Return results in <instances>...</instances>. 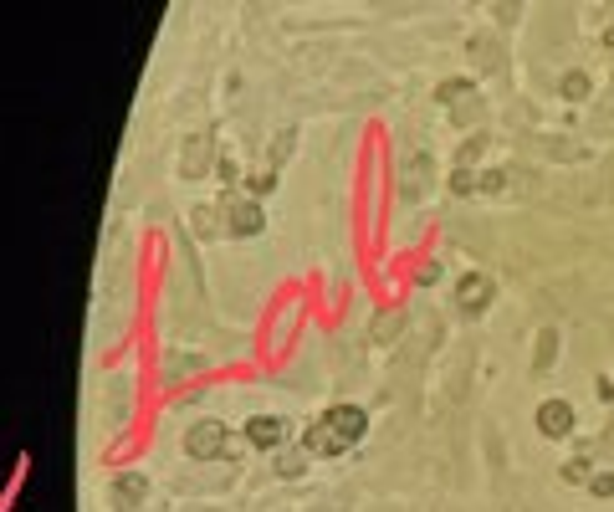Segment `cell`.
<instances>
[{
    "label": "cell",
    "instance_id": "1",
    "mask_svg": "<svg viewBox=\"0 0 614 512\" xmlns=\"http://www.w3.org/2000/svg\"><path fill=\"white\" fill-rule=\"evenodd\" d=\"M369 431V410L364 405H328L318 420H307L302 431V451L307 456H343L354 451Z\"/></svg>",
    "mask_w": 614,
    "mask_h": 512
},
{
    "label": "cell",
    "instance_id": "2",
    "mask_svg": "<svg viewBox=\"0 0 614 512\" xmlns=\"http://www.w3.org/2000/svg\"><path fill=\"white\" fill-rule=\"evenodd\" d=\"M241 431H231L226 420H200V425H190L185 431V456L190 461H231L236 451H241Z\"/></svg>",
    "mask_w": 614,
    "mask_h": 512
},
{
    "label": "cell",
    "instance_id": "3",
    "mask_svg": "<svg viewBox=\"0 0 614 512\" xmlns=\"http://www.w3.org/2000/svg\"><path fill=\"white\" fill-rule=\"evenodd\" d=\"M241 436H246V446H256V451H282V446L292 441V420H287V415H251Z\"/></svg>",
    "mask_w": 614,
    "mask_h": 512
},
{
    "label": "cell",
    "instance_id": "4",
    "mask_svg": "<svg viewBox=\"0 0 614 512\" xmlns=\"http://www.w3.org/2000/svg\"><path fill=\"white\" fill-rule=\"evenodd\" d=\"M492 277L487 272H466L461 282H456V308H466V313H481V308H487L492 303Z\"/></svg>",
    "mask_w": 614,
    "mask_h": 512
},
{
    "label": "cell",
    "instance_id": "5",
    "mask_svg": "<svg viewBox=\"0 0 614 512\" xmlns=\"http://www.w3.org/2000/svg\"><path fill=\"white\" fill-rule=\"evenodd\" d=\"M221 221L231 236H256L261 231V205L256 200H226L221 205Z\"/></svg>",
    "mask_w": 614,
    "mask_h": 512
},
{
    "label": "cell",
    "instance_id": "6",
    "mask_svg": "<svg viewBox=\"0 0 614 512\" xmlns=\"http://www.w3.org/2000/svg\"><path fill=\"white\" fill-rule=\"evenodd\" d=\"M538 431L548 441H563L568 431H574V405H568V400H543L538 405Z\"/></svg>",
    "mask_w": 614,
    "mask_h": 512
},
{
    "label": "cell",
    "instance_id": "7",
    "mask_svg": "<svg viewBox=\"0 0 614 512\" xmlns=\"http://www.w3.org/2000/svg\"><path fill=\"white\" fill-rule=\"evenodd\" d=\"M144 497H149V477H144V472H128V477H118V482L108 487V502H113V512H134Z\"/></svg>",
    "mask_w": 614,
    "mask_h": 512
},
{
    "label": "cell",
    "instance_id": "8",
    "mask_svg": "<svg viewBox=\"0 0 614 512\" xmlns=\"http://www.w3.org/2000/svg\"><path fill=\"white\" fill-rule=\"evenodd\" d=\"M430 169H435V164H430V154H410V159H405V169H400V195H405V200H415V195L425 190Z\"/></svg>",
    "mask_w": 614,
    "mask_h": 512
},
{
    "label": "cell",
    "instance_id": "9",
    "mask_svg": "<svg viewBox=\"0 0 614 512\" xmlns=\"http://www.w3.org/2000/svg\"><path fill=\"white\" fill-rule=\"evenodd\" d=\"M589 88H594V82H589L584 72H568V77L558 82V93H563L568 103H584V98H589Z\"/></svg>",
    "mask_w": 614,
    "mask_h": 512
},
{
    "label": "cell",
    "instance_id": "10",
    "mask_svg": "<svg viewBox=\"0 0 614 512\" xmlns=\"http://www.w3.org/2000/svg\"><path fill=\"white\" fill-rule=\"evenodd\" d=\"M558 477H563L568 487H584V482H589V461H584V456H574V461H563V466H558Z\"/></svg>",
    "mask_w": 614,
    "mask_h": 512
},
{
    "label": "cell",
    "instance_id": "11",
    "mask_svg": "<svg viewBox=\"0 0 614 512\" xmlns=\"http://www.w3.org/2000/svg\"><path fill=\"white\" fill-rule=\"evenodd\" d=\"M302 466H307V451H287L277 456V477H302Z\"/></svg>",
    "mask_w": 614,
    "mask_h": 512
},
{
    "label": "cell",
    "instance_id": "12",
    "mask_svg": "<svg viewBox=\"0 0 614 512\" xmlns=\"http://www.w3.org/2000/svg\"><path fill=\"white\" fill-rule=\"evenodd\" d=\"M476 185H481V180L471 175V169H466V164H461V169H456V175H451V190H456V195H471Z\"/></svg>",
    "mask_w": 614,
    "mask_h": 512
},
{
    "label": "cell",
    "instance_id": "13",
    "mask_svg": "<svg viewBox=\"0 0 614 512\" xmlns=\"http://www.w3.org/2000/svg\"><path fill=\"white\" fill-rule=\"evenodd\" d=\"M466 93L476 98V88H471V82H461V77H456V82H441V103H451V98H466Z\"/></svg>",
    "mask_w": 614,
    "mask_h": 512
},
{
    "label": "cell",
    "instance_id": "14",
    "mask_svg": "<svg viewBox=\"0 0 614 512\" xmlns=\"http://www.w3.org/2000/svg\"><path fill=\"white\" fill-rule=\"evenodd\" d=\"M553 349H558V333H543V338H538V374L548 369V359H553Z\"/></svg>",
    "mask_w": 614,
    "mask_h": 512
},
{
    "label": "cell",
    "instance_id": "15",
    "mask_svg": "<svg viewBox=\"0 0 614 512\" xmlns=\"http://www.w3.org/2000/svg\"><path fill=\"white\" fill-rule=\"evenodd\" d=\"M589 492H594V497H614V472H599V477H589Z\"/></svg>",
    "mask_w": 614,
    "mask_h": 512
},
{
    "label": "cell",
    "instance_id": "16",
    "mask_svg": "<svg viewBox=\"0 0 614 512\" xmlns=\"http://www.w3.org/2000/svg\"><path fill=\"white\" fill-rule=\"evenodd\" d=\"M502 185H507V175H502V169H487V175H481V185H476V190H487V195H497Z\"/></svg>",
    "mask_w": 614,
    "mask_h": 512
},
{
    "label": "cell",
    "instance_id": "17",
    "mask_svg": "<svg viewBox=\"0 0 614 512\" xmlns=\"http://www.w3.org/2000/svg\"><path fill=\"white\" fill-rule=\"evenodd\" d=\"M215 175H221L226 185H236V180H241V164H236V159H221V164H215Z\"/></svg>",
    "mask_w": 614,
    "mask_h": 512
},
{
    "label": "cell",
    "instance_id": "18",
    "mask_svg": "<svg viewBox=\"0 0 614 512\" xmlns=\"http://www.w3.org/2000/svg\"><path fill=\"white\" fill-rule=\"evenodd\" d=\"M415 282H420V287H430V282H441V262H430V267H420V272H415Z\"/></svg>",
    "mask_w": 614,
    "mask_h": 512
},
{
    "label": "cell",
    "instance_id": "19",
    "mask_svg": "<svg viewBox=\"0 0 614 512\" xmlns=\"http://www.w3.org/2000/svg\"><path fill=\"white\" fill-rule=\"evenodd\" d=\"M604 47H609V52H614V26H609V31H604Z\"/></svg>",
    "mask_w": 614,
    "mask_h": 512
}]
</instances>
